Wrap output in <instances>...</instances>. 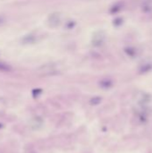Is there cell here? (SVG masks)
<instances>
[{"label":"cell","instance_id":"7a4b0ae2","mask_svg":"<svg viewBox=\"0 0 152 153\" xmlns=\"http://www.w3.org/2000/svg\"><path fill=\"white\" fill-rule=\"evenodd\" d=\"M3 22H4V18L0 16V24H1V23H3Z\"/></svg>","mask_w":152,"mask_h":153},{"label":"cell","instance_id":"6da1fadb","mask_svg":"<svg viewBox=\"0 0 152 153\" xmlns=\"http://www.w3.org/2000/svg\"><path fill=\"white\" fill-rule=\"evenodd\" d=\"M11 70H12V68H11L10 65L5 64V63H0V71H2V72H9Z\"/></svg>","mask_w":152,"mask_h":153}]
</instances>
